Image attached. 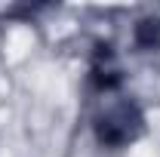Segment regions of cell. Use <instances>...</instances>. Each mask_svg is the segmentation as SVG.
Listing matches in <instances>:
<instances>
[{
  "instance_id": "obj_1",
  "label": "cell",
  "mask_w": 160,
  "mask_h": 157,
  "mask_svg": "<svg viewBox=\"0 0 160 157\" xmlns=\"http://www.w3.org/2000/svg\"><path fill=\"white\" fill-rule=\"evenodd\" d=\"M142 129V117L132 105H114L105 117L99 120V139L105 145H126L139 136Z\"/></svg>"
},
{
  "instance_id": "obj_2",
  "label": "cell",
  "mask_w": 160,
  "mask_h": 157,
  "mask_svg": "<svg viewBox=\"0 0 160 157\" xmlns=\"http://www.w3.org/2000/svg\"><path fill=\"white\" fill-rule=\"evenodd\" d=\"M136 40H139V46H154L160 40V22H142L139 28H136Z\"/></svg>"
}]
</instances>
